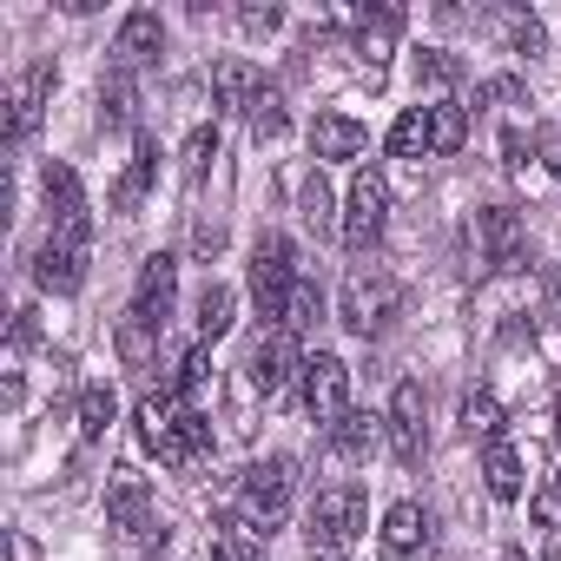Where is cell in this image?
<instances>
[{
  "instance_id": "1",
  "label": "cell",
  "mask_w": 561,
  "mask_h": 561,
  "mask_svg": "<svg viewBox=\"0 0 561 561\" xmlns=\"http://www.w3.org/2000/svg\"><path fill=\"white\" fill-rule=\"evenodd\" d=\"M291 495H298V469H291V456H264V462H251L244 482H238V522H244L251 535L285 528Z\"/></svg>"
},
{
  "instance_id": "2",
  "label": "cell",
  "mask_w": 561,
  "mask_h": 561,
  "mask_svg": "<svg viewBox=\"0 0 561 561\" xmlns=\"http://www.w3.org/2000/svg\"><path fill=\"white\" fill-rule=\"evenodd\" d=\"M87 251H93V218H60L47 231V244L34 251V285L54 291V298H73L87 285Z\"/></svg>"
},
{
  "instance_id": "3",
  "label": "cell",
  "mask_w": 561,
  "mask_h": 561,
  "mask_svg": "<svg viewBox=\"0 0 561 561\" xmlns=\"http://www.w3.org/2000/svg\"><path fill=\"white\" fill-rule=\"evenodd\" d=\"M337 318H344V331L351 337H383L397 318H403V285L390 271H351L344 277V298H337Z\"/></svg>"
},
{
  "instance_id": "4",
  "label": "cell",
  "mask_w": 561,
  "mask_h": 561,
  "mask_svg": "<svg viewBox=\"0 0 561 561\" xmlns=\"http://www.w3.org/2000/svg\"><path fill=\"white\" fill-rule=\"evenodd\" d=\"M291 285H298V251H291V238L264 231V238L251 244V298H257V318H264L271 331H277V318H285Z\"/></svg>"
},
{
  "instance_id": "5",
  "label": "cell",
  "mask_w": 561,
  "mask_h": 561,
  "mask_svg": "<svg viewBox=\"0 0 561 561\" xmlns=\"http://www.w3.org/2000/svg\"><path fill=\"white\" fill-rule=\"evenodd\" d=\"M106 528H119V535L139 541L146 554L165 548V528H159V515H152V489H146V476H133V469L113 476V489H106Z\"/></svg>"
},
{
  "instance_id": "6",
  "label": "cell",
  "mask_w": 561,
  "mask_h": 561,
  "mask_svg": "<svg viewBox=\"0 0 561 561\" xmlns=\"http://www.w3.org/2000/svg\"><path fill=\"white\" fill-rule=\"evenodd\" d=\"M364 522H370V502H364V489H351V482L318 489V502H311V515H305L311 548H351V541L364 535Z\"/></svg>"
},
{
  "instance_id": "7",
  "label": "cell",
  "mask_w": 561,
  "mask_h": 561,
  "mask_svg": "<svg viewBox=\"0 0 561 561\" xmlns=\"http://www.w3.org/2000/svg\"><path fill=\"white\" fill-rule=\"evenodd\" d=\"M383 225H390V185H383L377 165H357L351 198H344V244L351 251H370L383 238Z\"/></svg>"
},
{
  "instance_id": "8",
  "label": "cell",
  "mask_w": 561,
  "mask_h": 561,
  "mask_svg": "<svg viewBox=\"0 0 561 561\" xmlns=\"http://www.w3.org/2000/svg\"><path fill=\"white\" fill-rule=\"evenodd\" d=\"M244 377H251L257 397H285L291 377H305V364H298V337H291V331H264V337L244 351Z\"/></svg>"
},
{
  "instance_id": "9",
  "label": "cell",
  "mask_w": 561,
  "mask_h": 561,
  "mask_svg": "<svg viewBox=\"0 0 561 561\" xmlns=\"http://www.w3.org/2000/svg\"><path fill=\"white\" fill-rule=\"evenodd\" d=\"M476 244H482V257L495 271H528V225H522V211L482 205L476 211Z\"/></svg>"
},
{
  "instance_id": "10",
  "label": "cell",
  "mask_w": 561,
  "mask_h": 561,
  "mask_svg": "<svg viewBox=\"0 0 561 561\" xmlns=\"http://www.w3.org/2000/svg\"><path fill=\"white\" fill-rule=\"evenodd\" d=\"M383 430H390L397 462H423L430 456V397H423V383H397Z\"/></svg>"
},
{
  "instance_id": "11",
  "label": "cell",
  "mask_w": 561,
  "mask_h": 561,
  "mask_svg": "<svg viewBox=\"0 0 561 561\" xmlns=\"http://www.w3.org/2000/svg\"><path fill=\"white\" fill-rule=\"evenodd\" d=\"M305 410H311V423H337L344 410H351V364L344 357H331V351H318L311 364H305Z\"/></svg>"
},
{
  "instance_id": "12",
  "label": "cell",
  "mask_w": 561,
  "mask_h": 561,
  "mask_svg": "<svg viewBox=\"0 0 561 561\" xmlns=\"http://www.w3.org/2000/svg\"><path fill=\"white\" fill-rule=\"evenodd\" d=\"M54 80H60V67L54 60H34L14 87H8V119H0V133H8V146H21L34 126H41V106H47V93H54Z\"/></svg>"
},
{
  "instance_id": "13",
  "label": "cell",
  "mask_w": 561,
  "mask_h": 561,
  "mask_svg": "<svg viewBox=\"0 0 561 561\" xmlns=\"http://www.w3.org/2000/svg\"><path fill=\"white\" fill-rule=\"evenodd\" d=\"M172 291H179V257H172V251H152V257L139 264L133 318H139V324H152V331H165V318H172Z\"/></svg>"
},
{
  "instance_id": "14",
  "label": "cell",
  "mask_w": 561,
  "mask_h": 561,
  "mask_svg": "<svg viewBox=\"0 0 561 561\" xmlns=\"http://www.w3.org/2000/svg\"><path fill=\"white\" fill-rule=\"evenodd\" d=\"M159 47H165V21H159L152 8H139V14H126L119 34H113V67H119V73H139L146 60H159Z\"/></svg>"
},
{
  "instance_id": "15",
  "label": "cell",
  "mask_w": 561,
  "mask_h": 561,
  "mask_svg": "<svg viewBox=\"0 0 561 561\" xmlns=\"http://www.w3.org/2000/svg\"><path fill=\"white\" fill-rule=\"evenodd\" d=\"M185 416H192V410H185L172 390H159V397H139V410H133V430H139V443H146L152 456H165V449H172V436L185 430Z\"/></svg>"
},
{
  "instance_id": "16",
  "label": "cell",
  "mask_w": 561,
  "mask_h": 561,
  "mask_svg": "<svg viewBox=\"0 0 561 561\" xmlns=\"http://www.w3.org/2000/svg\"><path fill=\"white\" fill-rule=\"evenodd\" d=\"M257 93H264V80H257L251 60H218V67H211V106H218V113H244V119H251Z\"/></svg>"
},
{
  "instance_id": "17",
  "label": "cell",
  "mask_w": 561,
  "mask_h": 561,
  "mask_svg": "<svg viewBox=\"0 0 561 561\" xmlns=\"http://www.w3.org/2000/svg\"><path fill=\"white\" fill-rule=\"evenodd\" d=\"M364 146H370V133L351 113H318L311 119V152L318 159H364Z\"/></svg>"
},
{
  "instance_id": "18",
  "label": "cell",
  "mask_w": 561,
  "mask_h": 561,
  "mask_svg": "<svg viewBox=\"0 0 561 561\" xmlns=\"http://www.w3.org/2000/svg\"><path fill=\"white\" fill-rule=\"evenodd\" d=\"M390 430H383V416H370V410H344L337 423H331V456H344V462H364V456H377V443H383Z\"/></svg>"
},
{
  "instance_id": "19",
  "label": "cell",
  "mask_w": 561,
  "mask_h": 561,
  "mask_svg": "<svg viewBox=\"0 0 561 561\" xmlns=\"http://www.w3.org/2000/svg\"><path fill=\"white\" fill-rule=\"evenodd\" d=\"M423 541H430V515H423L416 502H390V515H383V548H390V561L416 554Z\"/></svg>"
},
{
  "instance_id": "20",
  "label": "cell",
  "mask_w": 561,
  "mask_h": 561,
  "mask_svg": "<svg viewBox=\"0 0 561 561\" xmlns=\"http://www.w3.org/2000/svg\"><path fill=\"white\" fill-rule=\"evenodd\" d=\"M482 482H489L495 502H515L522 495V449L515 443H489L482 449Z\"/></svg>"
},
{
  "instance_id": "21",
  "label": "cell",
  "mask_w": 561,
  "mask_h": 561,
  "mask_svg": "<svg viewBox=\"0 0 561 561\" xmlns=\"http://www.w3.org/2000/svg\"><path fill=\"white\" fill-rule=\"evenodd\" d=\"M41 192H47V211H54V225H60V218H80V211H87L80 172H73V165H60V159H54V165L41 172Z\"/></svg>"
},
{
  "instance_id": "22",
  "label": "cell",
  "mask_w": 561,
  "mask_h": 561,
  "mask_svg": "<svg viewBox=\"0 0 561 561\" xmlns=\"http://www.w3.org/2000/svg\"><path fill=\"white\" fill-rule=\"evenodd\" d=\"M324 324V291L311 285V277H298L291 298H285V318H277V331H291V337H311Z\"/></svg>"
},
{
  "instance_id": "23",
  "label": "cell",
  "mask_w": 561,
  "mask_h": 561,
  "mask_svg": "<svg viewBox=\"0 0 561 561\" xmlns=\"http://www.w3.org/2000/svg\"><path fill=\"white\" fill-rule=\"evenodd\" d=\"M462 139H469V113H462L456 100L430 106V159H456V152H462Z\"/></svg>"
},
{
  "instance_id": "24",
  "label": "cell",
  "mask_w": 561,
  "mask_h": 561,
  "mask_svg": "<svg viewBox=\"0 0 561 561\" xmlns=\"http://www.w3.org/2000/svg\"><path fill=\"white\" fill-rule=\"evenodd\" d=\"M152 172H159V152H152V139H139L133 165H126V172H119V185H113V211H139V198H146Z\"/></svg>"
},
{
  "instance_id": "25",
  "label": "cell",
  "mask_w": 561,
  "mask_h": 561,
  "mask_svg": "<svg viewBox=\"0 0 561 561\" xmlns=\"http://www.w3.org/2000/svg\"><path fill=\"white\" fill-rule=\"evenodd\" d=\"M298 211H305V225H311V231H344V218H337V198H331V179H324V172H311V179L298 185Z\"/></svg>"
},
{
  "instance_id": "26",
  "label": "cell",
  "mask_w": 561,
  "mask_h": 561,
  "mask_svg": "<svg viewBox=\"0 0 561 561\" xmlns=\"http://www.w3.org/2000/svg\"><path fill=\"white\" fill-rule=\"evenodd\" d=\"M231 311H238L231 285H205V291H198V344H218V337L231 331Z\"/></svg>"
},
{
  "instance_id": "27",
  "label": "cell",
  "mask_w": 561,
  "mask_h": 561,
  "mask_svg": "<svg viewBox=\"0 0 561 561\" xmlns=\"http://www.w3.org/2000/svg\"><path fill=\"white\" fill-rule=\"evenodd\" d=\"M390 152H397V159H430V106H410V113L390 126Z\"/></svg>"
},
{
  "instance_id": "28",
  "label": "cell",
  "mask_w": 561,
  "mask_h": 561,
  "mask_svg": "<svg viewBox=\"0 0 561 561\" xmlns=\"http://www.w3.org/2000/svg\"><path fill=\"white\" fill-rule=\"evenodd\" d=\"M462 436L476 443H502V403L489 397V390H476V397H462Z\"/></svg>"
},
{
  "instance_id": "29",
  "label": "cell",
  "mask_w": 561,
  "mask_h": 561,
  "mask_svg": "<svg viewBox=\"0 0 561 561\" xmlns=\"http://www.w3.org/2000/svg\"><path fill=\"white\" fill-rule=\"evenodd\" d=\"M205 383H211V344H192V351L179 357V377H172V397H179V403H192V397H198Z\"/></svg>"
},
{
  "instance_id": "30",
  "label": "cell",
  "mask_w": 561,
  "mask_h": 561,
  "mask_svg": "<svg viewBox=\"0 0 561 561\" xmlns=\"http://www.w3.org/2000/svg\"><path fill=\"white\" fill-rule=\"evenodd\" d=\"M205 449H211V423H205V416L192 410V416H185V430L172 436V449H165L159 462H172V469H185V462H198Z\"/></svg>"
},
{
  "instance_id": "31",
  "label": "cell",
  "mask_w": 561,
  "mask_h": 561,
  "mask_svg": "<svg viewBox=\"0 0 561 561\" xmlns=\"http://www.w3.org/2000/svg\"><path fill=\"white\" fill-rule=\"evenodd\" d=\"M113 410H119V403H113V390H106V383H87V390H80V436H87V443H93V436H106Z\"/></svg>"
},
{
  "instance_id": "32",
  "label": "cell",
  "mask_w": 561,
  "mask_h": 561,
  "mask_svg": "<svg viewBox=\"0 0 561 561\" xmlns=\"http://www.w3.org/2000/svg\"><path fill=\"white\" fill-rule=\"evenodd\" d=\"M285 126H291V113H285V93H277V87H264V93H257V106H251V133H257V139H285Z\"/></svg>"
},
{
  "instance_id": "33",
  "label": "cell",
  "mask_w": 561,
  "mask_h": 561,
  "mask_svg": "<svg viewBox=\"0 0 561 561\" xmlns=\"http://www.w3.org/2000/svg\"><path fill=\"white\" fill-rule=\"evenodd\" d=\"M456 80H462V60L456 54H443V47L416 54V87H456Z\"/></svg>"
},
{
  "instance_id": "34",
  "label": "cell",
  "mask_w": 561,
  "mask_h": 561,
  "mask_svg": "<svg viewBox=\"0 0 561 561\" xmlns=\"http://www.w3.org/2000/svg\"><path fill=\"white\" fill-rule=\"evenodd\" d=\"M211 159H218V126H198V133L185 139V179L198 185V179L211 172Z\"/></svg>"
},
{
  "instance_id": "35",
  "label": "cell",
  "mask_w": 561,
  "mask_h": 561,
  "mask_svg": "<svg viewBox=\"0 0 561 561\" xmlns=\"http://www.w3.org/2000/svg\"><path fill=\"white\" fill-rule=\"evenodd\" d=\"M152 344H159V331H152V324H139V318L126 311V318H119V357H126V364H146V357H152Z\"/></svg>"
},
{
  "instance_id": "36",
  "label": "cell",
  "mask_w": 561,
  "mask_h": 561,
  "mask_svg": "<svg viewBox=\"0 0 561 561\" xmlns=\"http://www.w3.org/2000/svg\"><path fill=\"white\" fill-rule=\"evenodd\" d=\"M218 561H264V541H257L244 522H231V528L218 535Z\"/></svg>"
},
{
  "instance_id": "37",
  "label": "cell",
  "mask_w": 561,
  "mask_h": 561,
  "mask_svg": "<svg viewBox=\"0 0 561 561\" xmlns=\"http://www.w3.org/2000/svg\"><path fill=\"white\" fill-rule=\"evenodd\" d=\"M522 93H528V87H522L515 73H495V80H482V87H476V100H482V106H515Z\"/></svg>"
},
{
  "instance_id": "38",
  "label": "cell",
  "mask_w": 561,
  "mask_h": 561,
  "mask_svg": "<svg viewBox=\"0 0 561 561\" xmlns=\"http://www.w3.org/2000/svg\"><path fill=\"white\" fill-rule=\"evenodd\" d=\"M238 27L244 34H277V27H285V8H271V0L257 8V0H251V8H238Z\"/></svg>"
},
{
  "instance_id": "39",
  "label": "cell",
  "mask_w": 561,
  "mask_h": 561,
  "mask_svg": "<svg viewBox=\"0 0 561 561\" xmlns=\"http://www.w3.org/2000/svg\"><path fill=\"white\" fill-rule=\"evenodd\" d=\"M508 47L515 54H541V21L535 14H508Z\"/></svg>"
},
{
  "instance_id": "40",
  "label": "cell",
  "mask_w": 561,
  "mask_h": 561,
  "mask_svg": "<svg viewBox=\"0 0 561 561\" xmlns=\"http://www.w3.org/2000/svg\"><path fill=\"white\" fill-rule=\"evenodd\" d=\"M100 100H106V126H119V119L133 113V87H126V73H113V87H106Z\"/></svg>"
},
{
  "instance_id": "41",
  "label": "cell",
  "mask_w": 561,
  "mask_h": 561,
  "mask_svg": "<svg viewBox=\"0 0 561 561\" xmlns=\"http://www.w3.org/2000/svg\"><path fill=\"white\" fill-rule=\"evenodd\" d=\"M541 165L561 179V133H554V126H541Z\"/></svg>"
},
{
  "instance_id": "42",
  "label": "cell",
  "mask_w": 561,
  "mask_h": 561,
  "mask_svg": "<svg viewBox=\"0 0 561 561\" xmlns=\"http://www.w3.org/2000/svg\"><path fill=\"white\" fill-rule=\"evenodd\" d=\"M41 337V324H34V311H14V351H27Z\"/></svg>"
},
{
  "instance_id": "43",
  "label": "cell",
  "mask_w": 561,
  "mask_h": 561,
  "mask_svg": "<svg viewBox=\"0 0 561 561\" xmlns=\"http://www.w3.org/2000/svg\"><path fill=\"white\" fill-rule=\"evenodd\" d=\"M541 311H548V318H554V324H561V271H554V277H548V298H541Z\"/></svg>"
},
{
  "instance_id": "44",
  "label": "cell",
  "mask_w": 561,
  "mask_h": 561,
  "mask_svg": "<svg viewBox=\"0 0 561 561\" xmlns=\"http://www.w3.org/2000/svg\"><path fill=\"white\" fill-rule=\"evenodd\" d=\"M311 561H344V548H311Z\"/></svg>"
},
{
  "instance_id": "45",
  "label": "cell",
  "mask_w": 561,
  "mask_h": 561,
  "mask_svg": "<svg viewBox=\"0 0 561 561\" xmlns=\"http://www.w3.org/2000/svg\"><path fill=\"white\" fill-rule=\"evenodd\" d=\"M554 430H561V390H554Z\"/></svg>"
},
{
  "instance_id": "46",
  "label": "cell",
  "mask_w": 561,
  "mask_h": 561,
  "mask_svg": "<svg viewBox=\"0 0 561 561\" xmlns=\"http://www.w3.org/2000/svg\"><path fill=\"white\" fill-rule=\"evenodd\" d=\"M554 502H561V469H554Z\"/></svg>"
},
{
  "instance_id": "47",
  "label": "cell",
  "mask_w": 561,
  "mask_h": 561,
  "mask_svg": "<svg viewBox=\"0 0 561 561\" xmlns=\"http://www.w3.org/2000/svg\"><path fill=\"white\" fill-rule=\"evenodd\" d=\"M508 561H522V548H508Z\"/></svg>"
}]
</instances>
